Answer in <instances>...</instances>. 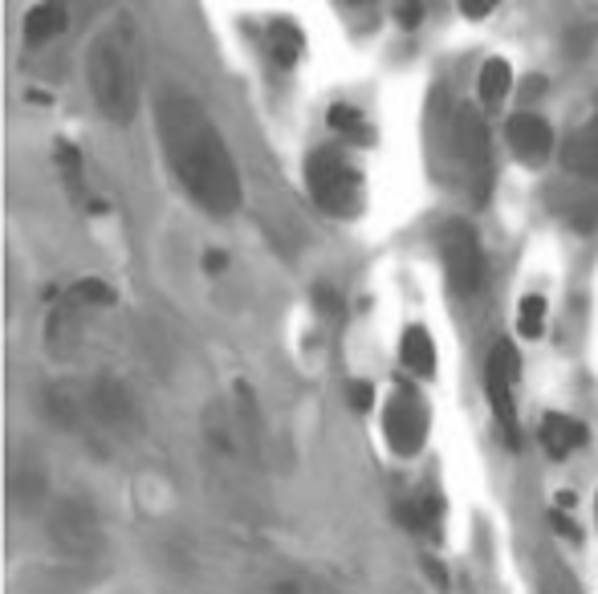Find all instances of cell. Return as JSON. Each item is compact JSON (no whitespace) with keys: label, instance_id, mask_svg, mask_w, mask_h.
Returning <instances> with one entry per match:
<instances>
[{"label":"cell","instance_id":"cell-1","mask_svg":"<svg viewBox=\"0 0 598 594\" xmlns=\"http://www.w3.org/2000/svg\"><path fill=\"white\" fill-rule=\"evenodd\" d=\"M155 131L171 175L204 212L232 216L245 200L241 171L232 163L224 135L216 131L212 114L179 86H163L155 98Z\"/></svg>","mask_w":598,"mask_h":594},{"label":"cell","instance_id":"cell-2","mask_svg":"<svg viewBox=\"0 0 598 594\" xmlns=\"http://www.w3.org/2000/svg\"><path fill=\"white\" fill-rule=\"evenodd\" d=\"M86 82L90 98L102 118L127 127L139 114V74H135V37H131V17H118L106 25L90 49H86Z\"/></svg>","mask_w":598,"mask_h":594},{"label":"cell","instance_id":"cell-3","mask_svg":"<svg viewBox=\"0 0 598 594\" xmlns=\"http://www.w3.org/2000/svg\"><path fill=\"white\" fill-rule=\"evenodd\" d=\"M306 184H310V196L314 204L326 212V216H358L363 212V196H367V184H363V171L358 163L338 151V147H318L306 163Z\"/></svg>","mask_w":598,"mask_h":594},{"label":"cell","instance_id":"cell-4","mask_svg":"<svg viewBox=\"0 0 598 594\" xmlns=\"http://www.w3.org/2000/svg\"><path fill=\"white\" fill-rule=\"evenodd\" d=\"M49 542L66 558H94L102 550V517L86 493H70L49 513Z\"/></svg>","mask_w":598,"mask_h":594},{"label":"cell","instance_id":"cell-5","mask_svg":"<svg viewBox=\"0 0 598 594\" xmlns=\"http://www.w3.org/2000/svg\"><path fill=\"white\" fill-rule=\"evenodd\" d=\"M440 253H444V269H448V285L460 297H476L485 285V253L476 241L472 224L464 220H448L440 232Z\"/></svg>","mask_w":598,"mask_h":594},{"label":"cell","instance_id":"cell-6","mask_svg":"<svg viewBox=\"0 0 598 594\" xmlns=\"http://www.w3.org/2000/svg\"><path fill=\"white\" fill-rule=\"evenodd\" d=\"M513 383H517V354H513L509 342H493V350H489V367H485L489 403H493V411H497V424H501L509 448H521V424H517Z\"/></svg>","mask_w":598,"mask_h":594},{"label":"cell","instance_id":"cell-7","mask_svg":"<svg viewBox=\"0 0 598 594\" xmlns=\"http://www.w3.org/2000/svg\"><path fill=\"white\" fill-rule=\"evenodd\" d=\"M383 432L395 456H415L428 440V407L415 395V387H399V395L387 403Z\"/></svg>","mask_w":598,"mask_h":594},{"label":"cell","instance_id":"cell-8","mask_svg":"<svg viewBox=\"0 0 598 594\" xmlns=\"http://www.w3.org/2000/svg\"><path fill=\"white\" fill-rule=\"evenodd\" d=\"M86 407H90L94 420H98L106 432H114V436H135V432L143 428V415H139L135 395L127 391V383H118V379H110V375L94 379Z\"/></svg>","mask_w":598,"mask_h":594},{"label":"cell","instance_id":"cell-9","mask_svg":"<svg viewBox=\"0 0 598 594\" xmlns=\"http://www.w3.org/2000/svg\"><path fill=\"white\" fill-rule=\"evenodd\" d=\"M452 135H456V151H460L468 175H476V200H485L489 175H493V155H489V131H485L481 110L460 106L456 123H452Z\"/></svg>","mask_w":598,"mask_h":594},{"label":"cell","instance_id":"cell-10","mask_svg":"<svg viewBox=\"0 0 598 594\" xmlns=\"http://www.w3.org/2000/svg\"><path fill=\"white\" fill-rule=\"evenodd\" d=\"M505 139H509L513 155L521 163H529V167H542L550 159V151H554L550 123H546L542 114H533V110H521V114L509 118V123H505Z\"/></svg>","mask_w":598,"mask_h":594},{"label":"cell","instance_id":"cell-11","mask_svg":"<svg viewBox=\"0 0 598 594\" xmlns=\"http://www.w3.org/2000/svg\"><path fill=\"white\" fill-rule=\"evenodd\" d=\"M45 489H49V472L33 456H17V464L9 468V497L21 509H33L37 501H45Z\"/></svg>","mask_w":598,"mask_h":594},{"label":"cell","instance_id":"cell-12","mask_svg":"<svg viewBox=\"0 0 598 594\" xmlns=\"http://www.w3.org/2000/svg\"><path fill=\"white\" fill-rule=\"evenodd\" d=\"M399 359L415 379H432L436 375V342L424 326H407L399 342Z\"/></svg>","mask_w":598,"mask_h":594},{"label":"cell","instance_id":"cell-13","mask_svg":"<svg viewBox=\"0 0 598 594\" xmlns=\"http://www.w3.org/2000/svg\"><path fill=\"white\" fill-rule=\"evenodd\" d=\"M582 444H586V428H582L578 420H570V415H558V411L546 415V424H542V448H546L554 460L570 456V452L582 448Z\"/></svg>","mask_w":598,"mask_h":594},{"label":"cell","instance_id":"cell-14","mask_svg":"<svg viewBox=\"0 0 598 594\" xmlns=\"http://www.w3.org/2000/svg\"><path fill=\"white\" fill-rule=\"evenodd\" d=\"M562 159H566L570 171L586 175V180H598V118H590V123L566 143Z\"/></svg>","mask_w":598,"mask_h":594},{"label":"cell","instance_id":"cell-15","mask_svg":"<svg viewBox=\"0 0 598 594\" xmlns=\"http://www.w3.org/2000/svg\"><path fill=\"white\" fill-rule=\"evenodd\" d=\"M62 29H66V5H53L49 0V5H33L25 13V41L29 45H45Z\"/></svg>","mask_w":598,"mask_h":594},{"label":"cell","instance_id":"cell-16","mask_svg":"<svg viewBox=\"0 0 598 594\" xmlns=\"http://www.w3.org/2000/svg\"><path fill=\"white\" fill-rule=\"evenodd\" d=\"M330 127L338 131V139H346V143H354V147H367L375 135H371V123L363 118V110L358 106H346V102H338V106H330Z\"/></svg>","mask_w":598,"mask_h":594},{"label":"cell","instance_id":"cell-17","mask_svg":"<svg viewBox=\"0 0 598 594\" xmlns=\"http://www.w3.org/2000/svg\"><path fill=\"white\" fill-rule=\"evenodd\" d=\"M513 86V74H509V62H501V57H493V62H485L481 70V82H476V90H481V102L485 106H497Z\"/></svg>","mask_w":598,"mask_h":594},{"label":"cell","instance_id":"cell-18","mask_svg":"<svg viewBox=\"0 0 598 594\" xmlns=\"http://www.w3.org/2000/svg\"><path fill=\"white\" fill-rule=\"evenodd\" d=\"M269 45H273V57L289 70L297 62V53H302V33H297L289 21H273L269 29Z\"/></svg>","mask_w":598,"mask_h":594},{"label":"cell","instance_id":"cell-19","mask_svg":"<svg viewBox=\"0 0 598 594\" xmlns=\"http://www.w3.org/2000/svg\"><path fill=\"white\" fill-rule=\"evenodd\" d=\"M257 594H326V586H318L306 574H273L269 582L257 586Z\"/></svg>","mask_w":598,"mask_h":594},{"label":"cell","instance_id":"cell-20","mask_svg":"<svg viewBox=\"0 0 598 594\" xmlns=\"http://www.w3.org/2000/svg\"><path fill=\"white\" fill-rule=\"evenodd\" d=\"M517 326H521L525 338H537V334L546 330V297H542V293H533V297H525V302H521Z\"/></svg>","mask_w":598,"mask_h":594},{"label":"cell","instance_id":"cell-21","mask_svg":"<svg viewBox=\"0 0 598 594\" xmlns=\"http://www.w3.org/2000/svg\"><path fill=\"white\" fill-rule=\"evenodd\" d=\"M371 391H375L371 383H358V379H354V383H350V391H346L350 407H354V411H371V403H375V395H371Z\"/></svg>","mask_w":598,"mask_h":594}]
</instances>
